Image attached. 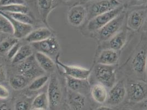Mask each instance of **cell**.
Here are the masks:
<instances>
[{"mask_svg":"<svg viewBox=\"0 0 147 110\" xmlns=\"http://www.w3.org/2000/svg\"><path fill=\"white\" fill-rule=\"evenodd\" d=\"M147 57V39L142 37L141 41L132 56L131 66L136 75L143 76L146 74V63Z\"/></svg>","mask_w":147,"mask_h":110,"instance_id":"obj_1","label":"cell"},{"mask_svg":"<svg viewBox=\"0 0 147 110\" xmlns=\"http://www.w3.org/2000/svg\"><path fill=\"white\" fill-rule=\"evenodd\" d=\"M95 79L107 88H112L117 82V74L114 66L97 64L93 70Z\"/></svg>","mask_w":147,"mask_h":110,"instance_id":"obj_2","label":"cell"},{"mask_svg":"<svg viewBox=\"0 0 147 110\" xmlns=\"http://www.w3.org/2000/svg\"><path fill=\"white\" fill-rule=\"evenodd\" d=\"M125 19L126 13L123 11L102 28L96 31L97 33V38L102 41L109 40L111 37L121 31L120 29L125 22Z\"/></svg>","mask_w":147,"mask_h":110,"instance_id":"obj_3","label":"cell"},{"mask_svg":"<svg viewBox=\"0 0 147 110\" xmlns=\"http://www.w3.org/2000/svg\"><path fill=\"white\" fill-rule=\"evenodd\" d=\"M125 7L121 5L108 12L97 16L88 20L87 25V30L91 32H96L107 24L124 11Z\"/></svg>","mask_w":147,"mask_h":110,"instance_id":"obj_4","label":"cell"},{"mask_svg":"<svg viewBox=\"0 0 147 110\" xmlns=\"http://www.w3.org/2000/svg\"><path fill=\"white\" fill-rule=\"evenodd\" d=\"M31 45L37 52L47 55L52 59L55 60L56 57L60 55V44L57 38L53 35L42 41L31 43Z\"/></svg>","mask_w":147,"mask_h":110,"instance_id":"obj_5","label":"cell"},{"mask_svg":"<svg viewBox=\"0 0 147 110\" xmlns=\"http://www.w3.org/2000/svg\"><path fill=\"white\" fill-rule=\"evenodd\" d=\"M18 65L19 74L23 75L30 80L43 75L45 72L39 66L33 55Z\"/></svg>","mask_w":147,"mask_h":110,"instance_id":"obj_6","label":"cell"},{"mask_svg":"<svg viewBox=\"0 0 147 110\" xmlns=\"http://www.w3.org/2000/svg\"><path fill=\"white\" fill-rule=\"evenodd\" d=\"M127 95L132 102L138 103L147 98V83L142 80H131L126 86Z\"/></svg>","mask_w":147,"mask_h":110,"instance_id":"obj_7","label":"cell"},{"mask_svg":"<svg viewBox=\"0 0 147 110\" xmlns=\"http://www.w3.org/2000/svg\"><path fill=\"white\" fill-rule=\"evenodd\" d=\"M47 94L50 107H56L61 104L63 96L61 84L55 74H52L49 77Z\"/></svg>","mask_w":147,"mask_h":110,"instance_id":"obj_8","label":"cell"},{"mask_svg":"<svg viewBox=\"0 0 147 110\" xmlns=\"http://www.w3.org/2000/svg\"><path fill=\"white\" fill-rule=\"evenodd\" d=\"M59 58L60 55L56 57L55 64L64 70L65 75L80 79H88L90 77L92 73L91 69H87L79 66L67 65L61 62Z\"/></svg>","mask_w":147,"mask_h":110,"instance_id":"obj_9","label":"cell"},{"mask_svg":"<svg viewBox=\"0 0 147 110\" xmlns=\"http://www.w3.org/2000/svg\"><path fill=\"white\" fill-rule=\"evenodd\" d=\"M121 5V3L118 0H100L91 6L87 18L89 20L97 16L110 12Z\"/></svg>","mask_w":147,"mask_h":110,"instance_id":"obj_10","label":"cell"},{"mask_svg":"<svg viewBox=\"0 0 147 110\" xmlns=\"http://www.w3.org/2000/svg\"><path fill=\"white\" fill-rule=\"evenodd\" d=\"M127 95L126 86L123 80L117 81L108 92V99L106 102L111 106L121 104Z\"/></svg>","mask_w":147,"mask_h":110,"instance_id":"obj_11","label":"cell"},{"mask_svg":"<svg viewBox=\"0 0 147 110\" xmlns=\"http://www.w3.org/2000/svg\"><path fill=\"white\" fill-rule=\"evenodd\" d=\"M87 11L83 5L76 4L68 11L67 21L71 25L78 27L82 24L87 18Z\"/></svg>","mask_w":147,"mask_h":110,"instance_id":"obj_12","label":"cell"},{"mask_svg":"<svg viewBox=\"0 0 147 110\" xmlns=\"http://www.w3.org/2000/svg\"><path fill=\"white\" fill-rule=\"evenodd\" d=\"M147 17V8L134 10L129 14L127 18V26L132 31H139L143 27Z\"/></svg>","mask_w":147,"mask_h":110,"instance_id":"obj_13","label":"cell"},{"mask_svg":"<svg viewBox=\"0 0 147 110\" xmlns=\"http://www.w3.org/2000/svg\"><path fill=\"white\" fill-rule=\"evenodd\" d=\"M0 13L4 16L9 21L13 29V35L18 39L25 38L32 31L33 27L32 25L20 23L12 18L7 13L2 12L1 11H0Z\"/></svg>","mask_w":147,"mask_h":110,"instance_id":"obj_14","label":"cell"},{"mask_svg":"<svg viewBox=\"0 0 147 110\" xmlns=\"http://www.w3.org/2000/svg\"><path fill=\"white\" fill-rule=\"evenodd\" d=\"M119 56L117 51L109 48L104 49L98 56L97 63L107 66H115L119 61Z\"/></svg>","mask_w":147,"mask_h":110,"instance_id":"obj_15","label":"cell"},{"mask_svg":"<svg viewBox=\"0 0 147 110\" xmlns=\"http://www.w3.org/2000/svg\"><path fill=\"white\" fill-rule=\"evenodd\" d=\"M67 104L73 110H82L86 104V96L79 92H74L68 89Z\"/></svg>","mask_w":147,"mask_h":110,"instance_id":"obj_16","label":"cell"},{"mask_svg":"<svg viewBox=\"0 0 147 110\" xmlns=\"http://www.w3.org/2000/svg\"><path fill=\"white\" fill-rule=\"evenodd\" d=\"M53 36L52 31L47 27H42L32 30L25 37V40L30 44L38 43Z\"/></svg>","mask_w":147,"mask_h":110,"instance_id":"obj_17","label":"cell"},{"mask_svg":"<svg viewBox=\"0 0 147 110\" xmlns=\"http://www.w3.org/2000/svg\"><path fill=\"white\" fill-rule=\"evenodd\" d=\"M55 0H37V7L41 20L49 26L47 19L50 13L56 7Z\"/></svg>","mask_w":147,"mask_h":110,"instance_id":"obj_18","label":"cell"},{"mask_svg":"<svg viewBox=\"0 0 147 110\" xmlns=\"http://www.w3.org/2000/svg\"><path fill=\"white\" fill-rule=\"evenodd\" d=\"M34 56L37 63L45 72L52 73L55 72V62L52 58L40 52H36Z\"/></svg>","mask_w":147,"mask_h":110,"instance_id":"obj_19","label":"cell"},{"mask_svg":"<svg viewBox=\"0 0 147 110\" xmlns=\"http://www.w3.org/2000/svg\"><path fill=\"white\" fill-rule=\"evenodd\" d=\"M127 39L126 30L120 31L115 35L111 37L108 41V48L119 51L125 45Z\"/></svg>","mask_w":147,"mask_h":110,"instance_id":"obj_20","label":"cell"},{"mask_svg":"<svg viewBox=\"0 0 147 110\" xmlns=\"http://www.w3.org/2000/svg\"><path fill=\"white\" fill-rule=\"evenodd\" d=\"M65 79L68 89L74 92H79L88 90L90 88V83L88 79H80L74 78L65 75Z\"/></svg>","mask_w":147,"mask_h":110,"instance_id":"obj_21","label":"cell"},{"mask_svg":"<svg viewBox=\"0 0 147 110\" xmlns=\"http://www.w3.org/2000/svg\"><path fill=\"white\" fill-rule=\"evenodd\" d=\"M93 99L98 104H103L108 99V92L107 88L100 83H96L92 86L90 89Z\"/></svg>","mask_w":147,"mask_h":110,"instance_id":"obj_22","label":"cell"},{"mask_svg":"<svg viewBox=\"0 0 147 110\" xmlns=\"http://www.w3.org/2000/svg\"><path fill=\"white\" fill-rule=\"evenodd\" d=\"M33 55V50L31 45H21L17 54L11 61L13 64H19Z\"/></svg>","mask_w":147,"mask_h":110,"instance_id":"obj_23","label":"cell"},{"mask_svg":"<svg viewBox=\"0 0 147 110\" xmlns=\"http://www.w3.org/2000/svg\"><path fill=\"white\" fill-rule=\"evenodd\" d=\"M30 80L28 79L22 74H18L13 75L9 78V83L13 89L15 90H20L26 86H28Z\"/></svg>","mask_w":147,"mask_h":110,"instance_id":"obj_24","label":"cell"},{"mask_svg":"<svg viewBox=\"0 0 147 110\" xmlns=\"http://www.w3.org/2000/svg\"><path fill=\"white\" fill-rule=\"evenodd\" d=\"M49 106V101L47 94L45 92H41L37 95L31 104L32 109L39 108L47 110Z\"/></svg>","mask_w":147,"mask_h":110,"instance_id":"obj_25","label":"cell"},{"mask_svg":"<svg viewBox=\"0 0 147 110\" xmlns=\"http://www.w3.org/2000/svg\"><path fill=\"white\" fill-rule=\"evenodd\" d=\"M49 80V77L47 75H42L35 78L28 85V89L30 91H37L45 86Z\"/></svg>","mask_w":147,"mask_h":110,"instance_id":"obj_26","label":"cell"},{"mask_svg":"<svg viewBox=\"0 0 147 110\" xmlns=\"http://www.w3.org/2000/svg\"><path fill=\"white\" fill-rule=\"evenodd\" d=\"M19 42V39L14 37H8L0 43V54H6L13 46Z\"/></svg>","mask_w":147,"mask_h":110,"instance_id":"obj_27","label":"cell"},{"mask_svg":"<svg viewBox=\"0 0 147 110\" xmlns=\"http://www.w3.org/2000/svg\"><path fill=\"white\" fill-rule=\"evenodd\" d=\"M0 11L4 12L28 13L29 8L25 5H13L0 7Z\"/></svg>","mask_w":147,"mask_h":110,"instance_id":"obj_28","label":"cell"},{"mask_svg":"<svg viewBox=\"0 0 147 110\" xmlns=\"http://www.w3.org/2000/svg\"><path fill=\"white\" fill-rule=\"evenodd\" d=\"M11 16L12 18L18 21L20 23L32 25L34 24V20L29 16L27 13H8L6 12Z\"/></svg>","mask_w":147,"mask_h":110,"instance_id":"obj_29","label":"cell"},{"mask_svg":"<svg viewBox=\"0 0 147 110\" xmlns=\"http://www.w3.org/2000/svg\"><path fill=\"white\" fill-rule=\"evenodd\" d=\"M0 33L13 34V29L9 21L0 13Z\"/></svg>","mask_w":147,"mask_h":110,"instance_id":"obj_30","label":"cell"},{"mask_svg":"<svg viewBox=\"0 0 147 110\" xmlns=\"http://www.w3.org/2000/svg\"><path fill=\"white\" fill-rule=\"evenodd\" d=\"M14 109V110H30V106L27 101L20 100L16 103Z\"/></svg>","mask_w":147,"mask_h":110,"instance_id":"obj_31","label":"cell"},{"mask_svg":"<svg viewBox=\"0 0 147 110\" xmlns=\"http://www.w3.org/2000/svg\"><path fill=\"white\" fill-rule=\"evenodd\" d=\"M20 46H21V44L20 43L18 42L16 45H14L12 48L9 50V51L7 54V57L9 60L10 61L12 60L13 58L14 57V56L18 51L19 49L20 48Z\"/></svg>","mask_w":147,"mask_h":110,"instance_id":"obj_32","label":"cell"},{"mask_svg":"<svg viewBox=\"0 0 147 110\" xmlns=\"http://www.w3.org/2000/svg\"><path fill=\"white\" fill-rule=\"evenodd\" d=\"M13 5H25L24 0H0V7Z\"/></svg>","mask_w":147,"mask_h":110,"instance_id":"obj_33","label":"cell"},{"mask_svg":"<svg viewBox=\"0 0 147 110\" xmlns=\"http://www.w3.org/2000/svg\"><path fill=\"white\" fill-rule=\"evenodd\" d=\"M10 92L9 90L1 84H0V99L5 100L9 97Z\"/></svg>","mask_w":147,"mask_h":110,"instance_id":"obj_34","label":"cell"},{"mask_svg":"<svg viewBox=\"0 0 147 110\" xmlns=\"http://www.w3.org/2000/svg\"><path fill=\"white\" fill-rule=\"evenodd\" d=\"M7 79V72L6 68L0 63V84L5 82Z\"/></svg>","mask_w":147,"mask_h":110,"instance_id":"obj_35","label":"cell"},{"mask_svg":"<svg viewBox=\"0 0 147 110\" xmlns=\"http://www.w3.org/2000/svg\"><path fill=\"white\" fill-rule=\"evenodd\" d=\"M147 3V0H129V7L141 6Z\"/></svg>","mask_w":147,"mask_h":110,"instance_id":"obj_36","label":"cell"},{"mask_svg":"<svg viewBox=\"0 0 147 110\" xmlns=\"http://www.w3.org/2000/svg\"><path fill=\"white\" fill-rule=\"evenodd\" d=\"M138 104H140V110H147V98L138 103Z\"/></svg>","mask_w":147,"mask_h":110,"instance_id":"obj_37","label":"cell"},{"mask_svg":"<svg viewBox=\"0 0 147 110\" xmlns=\"http://www.w3.org/2000/svg\"><path fill=\"white\" fill-rule=\"evenodd\" d=\"M0 110H9V109L5 103L0 101Z\"/></svg>","mask_w":147,"mask_h":110,"instance_id":"obj_38","label":"cell"},{"mask_svg":"<svg viewBox=\"0 0 147 110\" xmlns=\"http://www.w3.org/2000/svg\"><path fill=\"white\" fill-rule=\"evenodd\" d=\"M96 110H113L112 109H111L109 107L105 106H100L97 108Z\"/></svg>","mask_w":147,"mask_h":110,"instance_id":"obj_39","label":"cell"},{"mask_svg":"<svg viewBox=\"0 0 147 110\" xmlns=\"http://www.w3.org/2000/svg\"><path fill=\"white\" fill-rule=\"evenodd\" d=\"M93 0H79V2L78 4H80V5H84L86 3L90 2Z\"/></svg>","mask_w":147,"mask_h":110,"instance_id":"obj_40","label":"cell"},{"mask_svg":"<svg viewBox=\"0 0 147 110\" xmlns=\"http://www.w3.org/2000/svg\"><path fill=\"white\" fill-rule=\"evenodd\" d=\"M143 27L144 28L145 30L147 31V18H146V22H145V23H144V26H143Z\"/></svg>","mask_w":147,"mask_h":110,"instance_id":"obj_41","label":"cell"},{"mask_svg":"<svg viewBox=\"0 0 147 110\" xmlns=\"http://www.w3.org/2000/svg\"><path fill=\"white\" fill-rule=\"evenodd\" d=\"M31 110H47L43 109H39V108H34V109H31Z\"/></svg>","mask_w":147,"mask_h":110,"instance_id":"obj_42","label":"cell"},{"mask_svg":"<svg viewBox=\"0 0 147 110\" xmlns=\"http://www.w3.org/2000/svg\"><path fill=\"white\" fill-rule=\"evenodd\" d=\"M146 74L147 77V60H146Z\"/></svg>","mask_w":147,"mask_h":110,"instance_id":"obj_43","label":"cell"},{"mask_svg":"<svg viewBox=\"0 0 147 110\" xmlns=\"http://www.w3.org/2000/svg\"><path fill=\"white\" fill-rule=\"evenodd\" d=\"M61 1H63L64 2H71V1H72L73 0H61Z\"/></svg>","mask_w":147,"mask_h":110,"instance_id":"obj_44","label":"cell"},{"mask_svg":"<svg viewBox=\"0 0 147 110\" xmlns=\"http://www.w3.org/2000/svg\"><path fill=\"white\" fill-rule=\"evenodd\" d=\"M131 110V109H124V110Z\"/></svg>","mask_w":147,"mask_h":110,"instance_id":"obj_45","label":"cell"}]
</instances>
